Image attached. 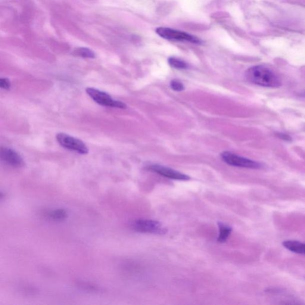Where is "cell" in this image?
Returning a JSON list of instances; mask_svg holds the SVG:
<instances>
[{"label": "cell", "instance_id": "12", "mask_svg": "<svg viewBox=\"0 0 305 305\" xmlns=\"http://www.w3.org/2000/svg\"><path fill=\"white\" fill-rule=\"evenodd\" d=\"M74 54L84 58H94L95 57L94 52L87 48H77L74 50Z\"/></svg>", "mask_w": 305, "mask_h": 305}, {"label": "cell", "instance_id": "5", "mask_svg": "<svg viewBox=\"0 0 305 305\" xmlns=\"http://www.w3.org/2000/svg\"><path fill=\"white\" fill-rule=\"evenodd\" d=\"M56 139L62 147L68 150L76 152L80 154H88V148L82 140L64 133L58 134L56 136Z\"/></svg>", "mask_w": 305, "mask_h": 305}, {"label": "cell", "instance_id": "16", "mask_svg": "<svg viewBox=\"0 0 305 305\" xmlns=\"http://www.w3.org/2000/svg\"><path fill=\"white\" fill-rule=\"evenodd\" d=\"M276 136H278V138H280L284 140H285V141H291L292 140V138H290V136L288 135L285 134L278 133V134H276Z\"/></svg>", "mask_w": 305, "mask_h": 305}, {"label": "cell", "instance_id": "2", "mask_svg": "<svg viewBox=\"0 0 305 305\" xmlns=\"http://www.w3.org/2000/svg\"><path fill=\"white\" fill-rule=\"evenodd\" d=\"M132 228L135 231L149 233V234H166L167 229L160 222L156 220L140 219L134 220L132 224Z\"/></svg>", "mask_w": 305, "mask_h": 305}, {"label": "cell", "instance_id": "13", "mask_svg": "<svg viewBox=\"0 0 305 305\" xmlns=\"http://www.w3.org/2000/svg\"><path fill=\"white\" fill-rule=\"evenodd\" d=\"M51 218L55 220H62L66 218L67 216L66 211L64 210H57L52 211V212L50 214Z\"/></svg>", "mask_w": 305, "mask_h": 305}, {"label": "cell", "instance_id": "15", "mask_svg": "<svg viewBox=\"0 0 305 305\" xmlns=\"http://www.w3.org/2000/svg\"><path fill=\"white\" fill-rule=\"evenodd\" d=\"M0 86H1V88L2 89H10L11 87L10 80L8 78H1V80H0Z\"/></svg>", "mask_w": 305, "mask_h": 305}, {"label": "cell", "instance_id": "14", "mask_svg": "<svg viewBox=\"0 0 305 305\" xmlns=\"http://www.w3.org/2000/svg\"><path fill=\"white\" fill-rule=\"evenodd\" d=\"M170 86L171 88L174 90V91L182 92L184 90V86L178 80H172L170 82Z\"/></svg>", "mask_w": 305, "mask_h": 305}, {"label": "cell", "instance_id": "7", "mask_svg": "<svg viewBox=\"0 0 305 305\" xmlns=\"http://www.w3.org/2000/svg\"><path fill=\"white\" fill-rule=\"evenodd\" d=\"M148 169L152 171V172L170 179L180 180H188L190 179L188 176L180 173L178 171L170 169L169 168L158 166V164H154V166H148Z\"/></svg>", "mask_w": 305, "mask_h": 305}, {"label": "cell", "instance_id": "1", "mask_svg": "<svg viewBox=\"0 0 305 305\" xmlns=\"http://www.w3.org/2000/svg\"><path fill=\"white\" fill-rule=\"evenodd\" d=\"M246 78L252 84L268 88H278L282 85L280 78L272 70L262 65L248 69L246 72Z\"/></svg>", "mask_w": 305, "mask_h": 305}, {"label": "cell", "instance_id": "6", "mask_svg": "<svg viewBox=\"0 0 305 305\" xmlns=\"http://www.w3.org/2000/svg\"><path fill=\"white\" fill-rule=\"evenodd\" d=\"M222 158L224 162L233 166L250 168V169H260L262 167L261 164L257 162L239 156L228 152H222Z\"/></svg>", "mask_w": 305, "mask_h": 305}, {"label": "cell", "instance_id": "10", "mask_svg": "<svg viewBox=\"0 0 305 305\" xmlns=\"http://www.w3.org/2000/svg\"><path fill=\"white\" fill-rule=\"evenodd\" d=\"M218 227L220 234L218 238V242H226L231 234L232 228L231 227L226 225V224L220 222L218 223Z\"/></svg>", "mask_w": 305, "mask_h": 305}, {"label": "cell", "instance_id": "4", "mask_svg": "<svg viewBox=\"0 0 305 305\" xmlns=\"http://www.w3.org/2000/svg\"><path fill=\"white\" fill-rule=\"evenodd\" d=\"M86 92L93 100L99 104L104 106L120 108H126L125 104H124L123 102L114 100L106 92L100 91V90L94 88H87Z\"/></svg>", "mask_w": 305, "mask_h": 305}, {"label": "cell", "instance_id": "9", "mask_svg": "<svg viewBox=\"0 0 305 305\" xmlns=\"http://www.w3.org/2000/svg\"><path fill=\"white\" fill-rule=\"evenodd\" d=\"M284 247L294 253L305 255V244L298 241L288 240L282 242Z\"/></svg>", "mask_w": 305, "mask_h": 305}, {"label": "cell", "instance_id": "3", "mask_svg": "<svg viewBox=\"0 0 305 305\" xmlns=\"http://www.w3.org/2000/svg\"><path fill=\"white\" fill-rule=\"evenodd\" d=\"M156 32L164 39L172 40V41L188 42L195 44L200 42V40L197 37L170 28H158Z\"/></svg>", "mask_w": 305, "mask_h": 305}, {"label": "cell", "instance_id": "8", "mask_svg": "<svg viewBox=\"0 0 305 305\" xmlns=\"http://www.w3.org/2000/svg\"><path fill=\"white\" fill-rule=\"evenodd\" d=\"M2 160L6 164L15 168H22L24 163L20 156L11 148H2L1 150Z\"/></svg>", "mask_w": 305, "mask_h": 305}, {"label": "cell", "instance_id": "11", "mask_svg": "<svg viewBox=\"0 0 305 305\" xmlns=\"http://www.w3.org/2000/svg\"><path fill=\"white\" fill-rule=\"evenodd\" d=\"M169 64L171 67L178 70H184L188 68V64L186 62L176 58H169Z\"/></svg>", "mask_w": 305, "mask_h": 305}]
</instances>
